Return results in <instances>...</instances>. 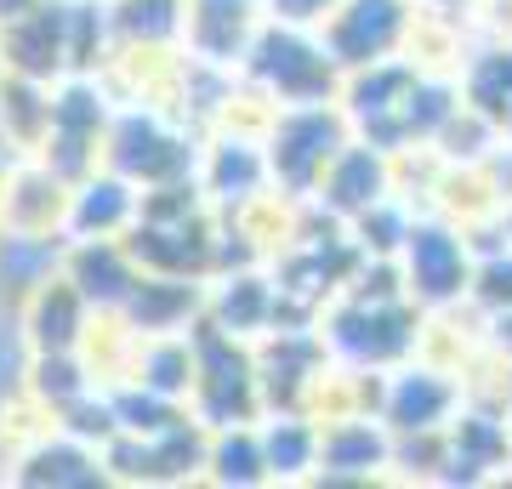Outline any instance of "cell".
Listing matches in <instances>:
<instances>
[{
  "mask_svg": "<svg viewBox=\"0 0 512 489\" xmlns=\"http://www.w3.org/2000/svg\"><path fill=\"white\" fill-rule=\"evenodd\" d=\"M387 29H393V6L387 0H365L359 18L342 29V52H365V46H382Z\"/></svg>",
  "mask_w": 512,
  "mask_h": 489,
  "instance_id": "1",
  "label": "cell"
},
{
  "mask_svg": "<svg viewBox=\"0 0 512 489\" xmlns=\"http://www.w3.org/2000/svg\"><path fill=\"white\" fill-rule=\"evenodd\" d=\"M416 256H421V268H427V290H450V273H456L450 245L427 234V239H416Z\"/></svg>",
  "mask_w": 512,
  "mask_h": 489,
  "instance_id": "2",
  "label": "cell"
},
{
  "mask_svg": "<svg viewBox=\"0 0 512 489\" xmlns=\"http://www.w3.org/2000/svg\"><path fill=\"white\" fill-rule=\"evenodd\" d=\"M46 40H52V18H40L35 29L18 40V52H23V63H29V69H46Z\"/></svg>",
  "mask_w": 512,
  "mask_h": 489,
  "instance_id": "3",
  "label": "cell"
},
{
  "mask_svg": "<svg viewBox=\"0 0 512 489\" xmlns=\"http://www.w3.org/2000/svg\"><path fill=\"white\" fill-rule=\"evenodd\" d=\"M365 182H376L370 160H353L348 171H342V200H365Z\"/></svg>",
  "mask_w": 512,
  "mask_h": 489,
  "instance_id": "4",
  "label": "cell"
},
{
  "mask_svg": "<svg viewBox=\"0 0 512 489\" xmlns=\"http://www.w3.org/2000/svg\"><path fill=\"white\" fill-rule=\"evenodd\" d=\"M433 404H439V393H433V387H410V393L399 399V416H404V421H416V416H427Z\"/></svg>",
  "mask_w": 512,
  "mask_h": 489,
  "instance_id": "5",
  "label": "cell"
},
{
  "mask_svg": "<svg viewBox=\"0 0 512 489\" xmlns=\"http://www.w3.org/2000/svg\"><path fill=\"white\" fill-rule=\"evenodd\" d=\"M46 336H52V342H63V336H69V302H63V296L46 308Z\"/></svg>",
  "mask_w": 512,
  "mask_h": 489,
  "instance_id": "6",
  "label": "cell"
},
{
  "mask_svg": "<svg viewBox=\"0 0 512 489\" xmlns=\"http://www.w3.org/2000/svg\"><path fill=\"white\" fill-rule=\"evenodd\" d=\"M114 211H120V200H114V188H103V200L86 205V222H109Z\"/></svg>",
  "mask_w": 512,
  "mask_h": 489,
  "instance_id": "7",
  "label": "cell"
},
{
  "mask_svg": "<svg viewBox=\"0 0 512 489\" xmlns=\"http://www.w3.org/2000/svg\"><path fill=\"white\" fill-rule=\"evenodd\" d=\"M222 461H228V472H239V478L251 472V450H245V444H228V455H222Z\"/></svg>",
  "mask_w": 512,
  "mask_h": 489,
  "instance_id": "8",
  "label": "cell"
},
{
  "mask_svg": "<svg viewBox=\"0 0 512 489\" xmlns=\"http://www.w3.org/2000/svg\"><path fill=\"white\" fill-rule=\"evenodd\" d=\"M336 455H342V461H353V455H376V444H370V438H348V444H336Z\"/></svg>",
  "mask_w": 512,
  "mask_h": 489,
  "instance_id": "9",
  "label": "cell"
},
{
  "mask_svg": "<svg viewBox=\"0 0 512 489\" xmlns=\"http://www.w3.org/2000/svg\"><path fill=\"white\" fill-rule=\"evenodd\" d=\"M274 455H279V461H296V455H302V438H285V444H274Z\"/></svg>",
  "mask_w": 512,
  "mask_h": 489,
  "instance_id": "10",
  "label": "cell"
},
{
  "mask_svg": "<svg viewBox=\"0 0 512 489\" xmlns=\"http://www.w3.org/2000/svg\"><path fill=\"white\" fill-rule=\"evenodd\" d=\"M490 290H495V296H512V273H507V268L490 273Z\"/></svg>",
  "mask_w": 512,
  "mask_h": 489,
  "instance_id": "11",
  "label": "cell"
},
{
  "mask_svg": "<svg viewBox=\"0 0 512 489\" xmlns=\"http://www.w3.org/2000/svg\"><path fill=\"white\" fill-rule=\"evenodd\" d=\"M0 6H12V0H0Z\"/></svg>",
  "mask_w": 512,
  "mask_h": 489,
  "instance_id": "12",
  "label": "cell"
}]
</instances>
